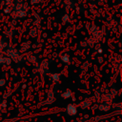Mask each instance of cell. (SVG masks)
Instances as JSON below:
<instances>
[]
</instances>
